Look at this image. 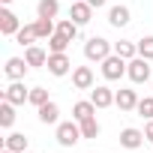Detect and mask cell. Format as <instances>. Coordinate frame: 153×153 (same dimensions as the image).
<instances>
[{
	"mask_svg": "<svg viewBox=\"0 0 153 153\" xmlns=\"http://www.w3.org/2000/svg\"><path fill=\"white\" fill-rule=\"evenodd\" d=\"M57 114H60V108H57V102H51V99L39 108V120H42V123H57Z\"/></svg>",
	"mask_w": 153,
	"mask_h": 153,
	"instance_id": "obj_19",
	"label": "cell"
},
{
	"mask_svg": "<svg viewBox=\"0 0 153 153\" xmlns=\"http://www.w3.org/2000/svg\"><path fill=\"white\" fill-rule=\"evenodd\" d=\"M24 153H30V150H24Z\"/></svg>",
	"mask_w": 153,
	"mask_h": 153,
	"instance_id": "obj_34",
	"label": "cell"
},
{
	"mask_svg": "<svg viewBox=\"0 0 153 153\" xmlns=\"http://www.w3.org/2000/svg\"><path fill=\"white\" fill-rule=\"evenodd\" d=\"M144 141H147V138H144V132H138V129H132V126L120 132V144H123V147H129V150H138Z\"/></svg>",
	"mask_w": 153,
	"mask_h": 153,
	"instance_id": "obj_10",
	"label": "cell"
},
{
	"mask_svg": "<svg viewBox=\"0 0 153 153\" xmlns=\"http://www.w3.org/2000/svg\"><path fill=\"white\" fill-rule=\"evenodd\" d=\"M57 33H63L66 39H75V36H78V24H75L72 18H66V21L57 24Z\"/></svg>",
	"mask_w": 153,
	"mask_h": 153,
	"instance_id": "obj_24",
	"label": "cell"
},
{
	"mask_svg": "<svg viewBox=\"0 0 153 153\" xmlns=\"http://www.w3.org/2000/svg\"><path fill=\"white\" fill-rule=\"evenodd\" d=\"M87 3H90L93 9H99V6H105V0H87Z\"/></svg>",
	"mask_w": 153,
	"mask_h": 153,
	"instance_id": "obj_31",
	"label": "cell"
},
{
	"mask_svg": "<svg viewBox=\"0 0 153 153\" xmlns=\"http://www.w3.org/2000/svg\"><path fill=\"white\" fill-rule=\"evenodd\" d=\"M84 135H81V123L75 126V123H60L57 126V141L63 144V147H72V144H78Z\"/></svg>",
	"mask_w": 153,
	"mask_h": 153,
	"instance_id": "obj_4",
	"label": "cell"
},
{
	"mask_svg": "<svg viewBox=\"0 0 153 153\" xmlns=\"http://www.w3.org/2000/svg\"><path fill=\"white\" fill-rule=\"evenodd\" d=\"M114 54H120L123 60H132V57H138V45L123 39V42H117V45H114Z\"/></svg>",
	"mask_w": 153,
	"mask_h": 153,
	"instance_id": "obj_21",
	"label": "cell"
},
{
	"mask_svg": "<svg viewBox=\"0 0 153 153\" xmlns=\"http://www.w3.org/2000/svg\"><path fill=\"white\" fill-rule=\"evenodd\" d=\"M72 84L78 87V90H90L93 87V69L90 66H78L72 72Z\"/></svg>",
	"mask_w": 153,
	"mask_h": 153,
	"instance_id": "obj_8",
	"label": "cell"
},
{
	"mask_svg": "<svg viewBox=\"0 0 153 153\" xmlns=\"http://www.w3.org/2000/svg\"><path fill=\"white\" fill-rule=\"evenodd\" d=\"M114 105H117L120 111H132V108L138 105L135 90H117V93H114Z\"/></svg>",
	"mask_w": 153,
	"mask_h": 153,
	"instance_id": "obj_13",
	"label": "cell"
},
{
	"mask_svg": "<svg viewBox=\"0 0 153 153\" xmlns=\"http://www.w3.org/2000/svg\"><path fill=\"white\" fill-rule=\"evenodd\" d=\"M90 102H93L96 108H108V105H114V93H111L108 87H93V90H90Z\"/></svg>",
	"mask_w": 153,
	"mask_h": 153,
	"instance_id": "obj_12",
	"label": "cell"
},
{
	"mask_svg": "<svg viewBox=\"0 0 153 153\" xmlns=\"http://www.w3.org/2000/svg\"><path fill=\"white\" fill-rule=\"evenodd\" d=\"M108 21H111V27H126L129 24V9L126 6H111Z\"/></svg>",
	"mask_w": 153,
	"mask_h": 153,
	"instance_id": "obj_15",
	"label": "cell"
},
{
	"mask_svg": "<svg viewBox=\"0 0 153 153\" xmlns=\"http://www.w3.org/2000/svg\"><path fill=\"white\" fill-rule=\"evenodd\" d=\"M18 30H21L18 15H15V12H9V9H3V12H0V33H3V36H15Z\"/></svg>",
	"mask_w": 153,
	"mask_h": 153,
	"instance_id": "obj_7",
	"label": "cell"
},
{
	"mask_svg": "<svg viewBox=\"0 0 153 153\" xmlns=\"http://www.w3.org/2000/svg\"><path fill=\"white\" fill-rule=\"evenodd\" d=\"M45 66H48V72H51V75H57V78H60V75H66V72H69V66H72V63H69V57H66V54H48V63H45Z\"/></svg>",
	"mask_w": 153,
	"mask_h": 153,
	"instance_id": "obj_9",
	"label": "cell"
},
{
	"mask_svg": "<svg viewBox=\"0 0 153 153\" xmlns=\"http://www.w3.org/2000/svg\"><path fill=\"white\" fill-rule=\"evenodd\" d=\"M27 66H30L27 60H21V57H9V60H6V75H9L12 81H21L24 72H27Z\"/></svg>",
	"mask_w": 153,
	"mask_h": 153,
	"instance_id": "obj_11",
	"label": "cell"
},
{
	"mask_svg": "<svg viewBox=\"0 0 153 153\" xmlns=\"http://www.w3.org/2000/svg\"><path fill=\"white\" fill-rule=\"evenodd\" d=\"M3 99H9L12 105H21V102H27V99H30V90H24V84H21V81H12V84L3 90Z\"/></svg>",
	"mask_w": 153,
	"mask_h": 153,
	"instance_id": "obj_6",
	"label": "cell"
},
{
	"mask_svg": "<svg viewBox=\"0 0 153 153\" xmlns=\"http://www.w3.org/2000/svg\"><path fill=\"white\" fill-rule=\"evenodd\" d=\"M69 42H72V39H66L63 33H54V36H48V51H51V54H66Z\"/></svg>",
	"mask_w": 153,
	"mask_h": 153,
	"instance_id": "obj_17",
	"label": "cell"
},
{
	"mask_svg": "<svg viewBox=\"0 0 153 153\" xmlns=\"http://www.w3.org/2000/svg\"><path fill=\"white\" fill-rule=\"evenodd\" d=\"M126 66H129V60H123L120 54H108L102 60V75H105L108 81H120L123 75H126Z\"/></svg>",
	"mask_w": 153,
	"mask_h": 153,
	"instance_id": "obj_1",
	"label": "cell"
},
{
	"mask_svg": "<svg viewBox=\"0 0 153 153\" xmlns=\"http://www.w3.org/2000/svg\"><path fill=\"white\" fill-rule=\"evenodd\" d=\"M57 9H60L57 0H39V6H36L39 18H54V15H57Z\"/></svg>",
	"mask_w": 153,
	"mask_h": 153,
	"instance_id": "obj_22",
	"label": "cell"
},
{
	"mask_svg": "<svg viewBox=\"0 0 153 153\" xmlns=\"http://www.w3.org/2000/svg\"><path fill=\"white\" fill-rule=\"evenodd\" d=\"M6 147L15 150V153H24V150H27V138H24L21 132H12V135L6 138Z\"/></svg>",
	"mask_w": 153,
	"mask_h": 153,
	"instance_id": "obj_23",
	"label": "cell"
},
{
	"mask_svg": "<svg viewBox=\"0 0 153 153\" xmlns=\"http://www.w3.org/2000/svg\"><path fill=\"white\" fill-rule=\"evenodd\" d=\"M15 39H18V45H33V39H39L36 24H24V27L15 33Z\"/></svg>",
	"mask_w": 153,
	"mask_h": 153,
	"instance_id": "obj_18",
	"label": "cell"
},
{
	"mask_svg": "<svg viewBox=\"0 0 153 153\" xmlns=\"http://www.w3.org/2000/svg\"><path fill=\"white\" fill-rule=\"evenodd\" d=\"M108 54H111V42H108V39H102V36H93V39H87V45H84V57H87V60H96V63H102Z\"/></svg>",
	"mask_w": 153,
	"mask_h": 153,
	"instance_id": "obj_2",
	"label": "cell"
},
{
	"mask_svg": "<svg viewBox=\"0 0 153 153\" xmlns=\"http://www.w3.org/2000/svg\"><path fill=\"white\" fill-rule=\"evenodd\" d=\"M24 60H27L30 66H45V63H48V54H45L39 45H27V51H24Z\"/></svg>",
	"mask_w": 153,
	"mask_h": 153,
	"instance_id": "obj_14",
	"label": "cell"
},
{
	"mask_svg": "<svg viewBox=\"0 0 153 153\" xmlns=\"http://www.w3.org/2000/svg\"><path fill=\"white\" fill-rule=\"evenodd\" d=\"M135 111H138L144 120H153V96H147V99H138Z\"/></svg>",
	"mask_w": 153,
	"mask_h": 153,
	"instance_id": "obj_27",
	"label": "cell"
},
{
	"mask_svg": "<svg viewBox=\"0 0 153 153\" xmlns=\"http://www.w3.org/2000/svg\"><path fill=\"white\" fill-rule=\"evenodd\" d=\"M138 54L147 57V60H153V36H144V39L138 42Z\"/></svg>",
	"mask_w": 153,
	"mask_h": 153,
	"instance_id": "obj_29",
	"label": "cell"
},
{
	"mask_svg": "<svg viewBox=\"0 0 153 153\" xmlns=\"http://www.w3.org/2000/svg\"><path fill=\"white\" fill-rule=\"evenodd\" d=\"M93 111H96L93 102H75V105H72V117H75V123H81V120L93 117Z\"/></svg>",
	"mask_w": 153,
	"mask_h": 153,
	"instance_id": "obj_16",
	"label": "cell"
},
{
	"mask_svg": "<svg viewBox=\"0 0 153 153\" xmlns=\"http://www.w3.org/2000/svg\"><path fill=\"white\" fill-rule=\"evenodd\" d=\"M72 3H75V0H72Z\"/></svg>",
	"mask_w": 153,
	"mask_h": 153,
	"instance_id": "obj_35",
	"label": "cell"
},
{
	"mask_svg": "<svg viewBox=\"0 0 153 153\" xmlns=\"http://www.w3.org/2000/svg\"><path fill=\"white\" fill-rule=\"evenodd\" d=\"M3 153H15V150H9V147H6V150H3Z\"/></svg>",
	"mask_w": 153,
	"mask_h": 153,
	"instance_id": "obj_33",
	"label": "cell"
},
{
	"mask_svg": "<svg viewBox=\"0 0 153 153\" xmlns=\"http://www.w3.org/2000/svg\"><path fill=\"white\" fill-rule=\"evenodd\" d=\"M90 12H93V6L87 3V0H75L72 9H69V18H72L75 24H87V21H90Z\"/></svg>",
	"mask_w": 153,
	"mask_h": 153,
	"instance_id": "obj_5",
	"label": "cell"
},
{
	"mask_svg": "<svg viewBox=\"0 0 153 153\" xmlns=\"http://www.w3.org/2000/svg\"><path fill=\"white\" fill-rule=\"evenodd\" d=\"M126 75L135 81V84H144L147 78H150V66H147V57H132L129 60V66H126Z\"/></svg>",
	"mask_w": 153,
	"mask_h": 153,
	"instance_id": "obj_3",
	"label": "cell"
},
{
	"mask_svg": "<svg viewBox=\"0 0 153 153\" xmlns=\"http://www.w3.org/2000/svg\"><path fill=\"white\" fill-rule=\"evenodd\" d=\"M81 135H84V138H96V135H99V123H96V117L81 120Z\"/></svg>",
	"mask_w": 153,
	"mask_h": 153,
	"instance_id": "obj_26",
	"label": "cell"
},
{
	"mask_svg": "<svg viewBox=\"0 0 153 153\" xmlns=\"http://www.w3.org/2000/svg\"><path fill=\"white\" fill-rule=\"evenodd\" d=\"M144 138H147V141H153V120L144 126Z\"/></svg>",
	"mask_w": 153,
	"mask_h": 153,
	"instance_id": "obj_30",
	"label": "cell"
},
{
	"mask_svg": "<svg viewBox=\"0 0 153 153\" xmlns=\"http://www.w3.org/2000/svg\"><path fill=\"white\" fill-rule=\"evenodd\" d=\"M15 123V105L9 102V99H3V105H0V126H12Z\"/></svg>",
	"mask_w": 153,
	"mask_h": 153,
	"instance_id": "obj_20",
	"label": "cell"
},
{
	"mask_svg": "<svg viewBox=\"0 0 153 153\" xmlns=\"http://www.w3.org/2000/svg\"><path fill=\"white\" fill-rule=\"evenodd\" d=\"M0 3H3V6H9V3H12V0H0Z\"/></svg>",
	"mask_w": 153,
	"mask_h": 153,
	"instance_id": "obj_32",
	"label": "cell"
},
{
	"mask_svg": "<svg viewBox=\"0 0 153 153\" xmlns=\"http://www.w3.org/2000/svg\"><path fill=\"white\" fill-rule=\"evenodd\" d=\"M27 102H33L36 108H42V105L48 102V90H45V87H33V90H30V99H27Z\"/></svg>",
	"mask_w": 153,
	"mask_h": 153,
	"instance_id": "obj_28",
	"label": "cell"
},
{
	"mask_svg": "<svg viewBox=\"0 0 153 153\" xmlns=\"http://www.w3.org/2000/svg\"><path fill=\"white\" fill-rule=\"evenodd\" d=\"M36 33H39V39L54 36V33H57V30H54V21H51V18H39V21H36Z\"/></svg>",
	"mask_w": 153,
	"mask_h": 153,
	"instance_id": "obj_25",
	"label": "cell"
}]
</instances>
